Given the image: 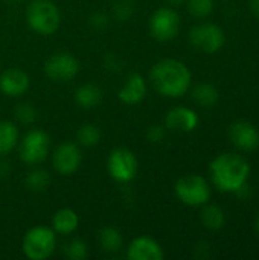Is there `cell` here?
<instances>
[{"mask_svg":"<svg viewBox=\"0 0 259 260\" xmlns=\"http://www.w3.org/2000/svg\"><path fill=\"white\" fill-rule=\"evenodd\" d=\"M212 184L224 193H238L247 183L250 175L249 161L234 152L220 154L209 165Z\"/></svg>","mask_w":259,"mask_h":260,"instance_id":"cell-1","label":"cell"},{"mask_svg":"<svg viewBox=\"0 0 259 260\" xmlns=\"http://www.w3.org/2000/svg\"><path fill=\"white\" fill-rule=\"evenodd\" d=\"M150 82L159 94L165 98H180L191 88L192 75L185 62L165 58L151 67Z\"/></svg>","mask_w":259,"mask_h":260,"instance_id":"cell-2","label":"cell"},{"mask_svg":"<svg viewBox=\"0 0 259 260\" xmlns=\"http://www.w3.org/2000/svg\"><path fill=\"white\" fill-rule=\"evenodd\" d=\"M26 21L35 34L47 37L58 30L61 14L52 0H32L26 8Z\"/></svg>","mask_w":259,"mask_h":260,"instance_id":"cell-3","label":"cell"},{"mask_svg":"<svg viewBox=\"0 0 259 260\" xmlns=\"http://www.w3.org/2000/svg\"><path fill=\"white\" fill-rule=\"evenodd\" d=\"M56 248V233L50 227L38 225L26 232L21 241L23 254L31 260H46Z\"/></svg>","mask_w":259,"mask_h":260,"instance_id":"cell-4","label":"cell"},{"mask_svg":"<svg viewBox=\"0 0 259 260\" xmlns=\"http://www.w3.org/2000/svg\"><path fill=\"white\" fill-rule=\"evenodd\" d=\"M174 192L177 198L189 207H202L209 203L212 190L208 180L198 174H188L176 181Z\"/></svg>","mask_w":259,"mask_h":260,"instance_id":"cell-5","label":"cell"},{"mask_svg":"<svg viewBox=\"0 0 259 260\" xmlns=\"http://www.w3.org/2000/svg\"><path fill=\"white\" fill-rule=\"evenodd\" d=\"M50 149V137L43 129H31L27 131L18 146L20 160L26 165H38L43 163Z\"/></svg>","mask_w":259,"mask_h":260,"instance_id":"cell-6","label":"cell"},{"mask_svg":"<svg viewBox=\"0 0 259 260\" xmlns=\"http://www.w3.org/2000/svg\"><path fill=\"white\" fill-rule=\"evenodd\" d=\"M180 15L171 6L159 8L150 17V34L160 43L171 41L180 32Z\"/></svg>","mask_w":259,"mask_h":260,"instance_id":"cell-7","label":"cell"},{"mask_svg":"<svg viewBox=\"0 0 259 260\" xmlns=\"http://www.w3.org/2000/svg\"><path fill=\"white\" fill-rule=\"evenodd\" d=\"M189 41L203 53H217L226 44V34L218 24L205 21L189 30Z\"/></svg>","mask_w":259,"mask_h":260,"instance_id":"cell-8","label":"cell"},{"mask_svg":"<svg viewBox=\"0 0 259 260\" xmlns=\"http://www.w3.org/2000/svg\"><path fill=\"white\" fill-rule=\"evenodd\" d=\"M139 169L137 157L128 148H116L107 158V171L118 183H130L136 178Z\"/></svg>","mask_w":259,"mask_h":260,"instance_id":"cell-9","label":"cell"},{"mask_svg":"<svg viewBox=\"0 0 259 260\" xmlns=\"http://www.w3.org/2000/svg\"><path fill=\"white\" fill-rule=\"evenodd\" d=\"M79 61L69 52H56L44 62V75L55 82H69L79 73Z\"/></svg>","mask_w":259,"mask_h":260,"instance_id":"cell-10","label":"cell"},{"mask_svg":"<svg viewBox=\"0 0 259 260\" xmlns=\"http://www.w3.org/2000/svg\"><path fill=\"white\" fill-rule=\"evenodd\" d=\"M82 163V154L78 145L73 142H64L56 146L52 155L53 169L61 175L75 174Z\"/></svg>","mask_w":259,"mask_h":260,"instance_id":"cell-11","label":"cell"},{"mask_svg":"<svg viewBox=\"0 0 259 260\" xmlns=\"http://www.w3.org/2000/svg\"><path fill=\"white\" fill-rule=\"evenodd\" d=\"M229 139L232 145L246 152H253L259 148L258 128L249 120H237L229 128Z\"/></svg>","mask_w":259,"mask_h":260,"instance_id":"cell-12","label":"cell"},{"mask_svg":"<svg viewBox=\"0 0 259 260\" xmlns=\"http://www.w3.org/2000/svg\"><path fill=\"white\" fill-rule=\"evenodd\" d=\"M127 257L130 260H162L165 253L156 239L150 236H137L130 242Z\"/></svg>","mask_w":259,"mask_h":260,"instance_id":"cell-13","label":"cell"},{"mask_svg":"<svg viewBox=\"0 0 259 260\" xmlns=\"http://www.w3.org/2000/svg\"><path fill=\"white\" fill-rule=\"evenodd\" d=\"M31 85L29 75L21 69H6L0 73V91L9 98L23 96Z\"/></svg>","mask_w":259,"mask_h":260,"instance_id":"cell-14","label":"cell"},{"mask_svg":"<svg viewBox=\"0 0 259 260\" xmlns=\"http://www.w3.org/2000/svg\"><path fill=\"white\" fill-rule=\"evenodd\" d=\"M198 126V114L188 107H174L165 116V128L177 133H191Z\"/></svg>","mask_w":259,"mask_h":260,"instance_id":"cell-15","label":"cell"},{"mask_svg":"<svg viewBox=\"0 0 259 260\" xmlns=\"http://www.w3.org/2000/svg\"><path fill=\"white\" fill-rule=\"evenodd\" d=\"M147 91V79L140 73H130L125 84L118 91V98L125 105H137L145 99Z\"/></svg>","mask_w":259,"mask_h":260,"instance_id":"cell-16","label":"cell"},{"mask_svg":"<svg viewBox=\"0 0 259 260\" xmlns=\"http://www.w3.org/2000/svg\"><path fill=\"white\" fill-rule=\"evenodd\" d=\"M79 225V216L70 207H63L56 210L52 218V230L58 235H72Z\"/></svg>","mask_w":259,"mask_h":260,"instance_id":"cell-17","label":"cell"},{"mask_svg":"<svg viewBox=\"0 0 259 260\" xmlns=\"http://www.w3.org/2000/svg\"><path fill=\"white\" fill-rule=\"evenodd\" d=\"M102 98H104L102 88L98 84H93V82L82 84L75 91V102L81 108H87V110L98 107L101 104Z\"/></svg>","mask_w":259,"mask_h":260,"instance_id":"cell-18","label":"cell"},{"mask_svg":"<svg viewBox=\"0 0 259 260\" xmlns=\"http://www.w3.org/2000/svg\"><path fill=\"white\" fill-rule=\"evenodd\" d=\"M200 212V222L208 230H221L226 225V213L220 206L215 204H205L202 206Z\"/></svg>","mask_w":259,"mask_h":260,"instance_id":"cell-19","label":"cell"},{"mask_svg":"<svg viewBox=\"0 0 259 260\" xmlns=\"http://www.w3.org/2000/svg\"><path fill=\"white\" fill-rule=\"evenodd\" d=\"M98 244L101 247V250L104 253L108 254H114L118 251H121L122 245H124V238L121 235V232L114 227H102L98 232Z\"/></svg>","mask_w":259,"mask_h":260,"instance_id":"cell-20","label":"cell"},{"mask_svg":"<svg viewBox=\"0 0 259 260\" xmlns=\"http://www.w3.org/2000/svg\"><path fill=\"white\" fill-rule=\"evenodd\" d=\"M18 143V129L11 120H0V157H6Z\"/></svg>","mask_w":259,"mask_h":260,"instance_id":"cell-21","label":"cell"},{"mask_svg":"<svg viewBox=\"0 0 259 260\" xmlns=\"http://www.w3.org/2000/svg\"><path fill=\"white\" fill-rule=\"evenodd\" d=\"M192 99L195 101V104H198L203 108H212L217 105L220 94H218V90L215 85H212L209 82H202L194 87Z\"/></svg>","mask_w":259,"mask_h":260,"instance_id":"cell-22","label":"cell"},{"mask_svg":"<svg viewBox=\"0 0 259 260\" xmlns=\"http://www.w3.org/2000/svg\"><path fill=\"white\" fill-rule=\"evenodd\" d=\"M52 178H50V174L43 169V168H35L32 169L26 178H24V187L31 192H35V193H40V192H44L49 184H50Z\"/></svg>","mask_w":259,"mask_h":260,"instance_id":"cell-23","label":"cell"},{"mask_svg":"<svg viewBox=\"0 0 259 260\" xmlns=\"http://www.w3.org/2000/svg\"><path fill=\"white\" fill-rule=\"evenodd\" d=\"M78 143L84 148H93L99 143L101 140V131L96 125L93 123H85L82 125L78 133H76Z\"/></svg>","mask_w":259,"mask_h":260,"instance_id":"cell-24","label":"cell"},{"mask_svg":"<svg viewBox=\"0 0 259 260\" xmlns=\"http://www.w3.org/2000/svg\"><path fill=\"white\" fill-rule=\"evenodd\" d=\"M136 11L134 0H113L111 3V18L118 21H128Z\"/></svg>","mask_w":259,"mask_h":260,"instance_id":"cell-25","label":"cell"},{"mask_svg":"<svg viewBox=\"0 0 259 260\" xmlns=\"http://www.w3.org/2000/svg\"><path fill=\"white\" fill-rule=\"evenodd\" d=\"M63 251H64V256L70 260H84L89 256V248L85 242L78 238L67 241L63 247Z\"/></svg>","mask_w":259,"mask_h":260,"instance_id":"cell-26","label":"cell"},{"mask_svg":"<svg viewBox=\"0 0 259 260\" xmlns=\"http://www.w3.org/2000/svg\"><path fill=\"white\" fill-rule=\"evenodd\" d=\"M188 12L195 18H206L214 11V0H186Z\"/></svg>","mask_w":259,"mask_h":260,"instance_id":"cell-27","label":"cell"},{"mask_svg":"<svg viewBox=\"0 0 259 260\" xmlns=\"http://www.w3.org/2000/svg\"><path fill=\"white\" fill-rule=\"evenodd\" d=\"M14 116L15 119L18 120V123L21 125H32L37 117H38V113L35 110V107L29 102H21L15 107L14 110Z\"/></svg>","mask_w":259,"mask_h":260,"instance_id":"cell-28","label":"cell"},{"mask_svg":"<svg viewBox=\"0 0 259 260\" xmlns=\"http://www.w3.org/2000/svg\"><path fill=\"white\" fill-rule=\"evenodd\" d=\"M89 23L93 29L104 30V29H107V26L110 23V15L105 12H93L89 18Z\"/></svg>","mask_w":259,"mask_h":260,"instance_id":"cell-29","label":"cell"},{"mask_svg":"<svg viewBox=\"0 0 259 260\" xmlns=\"http://www.w3.org/2000/svg\"><path fill=\"white\" fill-rule=\"evenodd\" d=\"M145 137H147V140L150 143H160L165 139V126H162V125H151L147 129Z\"/></svg>","mask_w":259,"mask_h":260,"instance_id":"cell-30","label":"cell"},{"mask_svg":"<svg viewBox=\"0 0 259 260\" xmlns=\"http://www.w3.org/2000/svg\"><path fill=\"white\" fill-rule=\"evenodd\" d=\"M11 172V166L6 160H0V178H6Z\"/></svg>","mask_w":259,"mask_h":260,"instance_id":"cell-31","label":"cell"},{"mask_svg":"<svg viewBox=\"0 0 259 260\" xmlns=\"http://www.w3.org/2000/svg\"><path fill=\"white\" fill-rule=\"evenodd\" d=\"M249 6H250V11H252V14L259 18V0H250L249 2Z\"/></svg>","mask_w":259,"mask_h":260,"instance_id":"cell-32","label":"cell"},{"mask_svg":"<svg viewBox=\"0 0 259 260\" xmlns=\"http://www.w3.org/2000/svg\"><path fill=\"white\" fill-rule=\"evenodd\" d=\"M171 6H180L183 3H186V0H166Z\"/></svg>","mask_w":259,"mask_h":260,"instance_id":"cell-33","label":"cell"},{"mask_svg":"<svg viewBox=\"0 0 259 260\" xmlns=\"http://www.w3.org/2000/svg\"><path fill=\"white\" fill-rule=\"evenodd\" d=\"M255 229H256V233L259 235V215L256 216V221H255Z\"/></svg>","mask_w":259,"mask_h":260,"instance_id":"cell-34","label":"cell"},{"mask_svg":"<svg viewBox=\"0 0 259 260\" xmlns=\"http://www.w3.org/2000/svg\"><path fill=\"white\" fill-rule=\"evenodd\" d=\"M6 2H9V3H17V2H21V0H6Z\"/></svg>","mask_w":259,"mask_h":260,"instance_id":"cell-35","label":"cell"}]
</instances>
